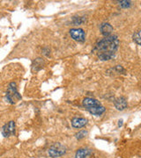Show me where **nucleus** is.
Listing matches in <instances>:
<instances>
[{"label": "nucleus", "mask_w": 141, "mask_h": 158, "mask_svg": "<svg viewBox=\"0 0 141 158\" xmlns=\"http://www.w3.org/2000/svg\"><path fill=\"white\" fill-rule=\"evenodd\" d=\"M119 40L117 35H110L100 40L95 46L93 52L102 61L113 59L119 48Z\"/></svg>", "instance_id": "1"}, {"label": "nucleus", "mask_w": 141, "mask_h": 158, "mask_svg": "<svg viewBox=\"0 0 141 158\" xmlns=\"http://www.w3.org/2000/svg\"><path fill=\"white\" fill-rule=\"evenodd\" d=\"M6 100L11 105H14L18 100L21 99V95L18 92L17 85L14 82H11L8 85L6 90Z\"/></svg>", "instance_id": "2"}, {"label": "nucleus", "mask_w": 141, "mask_h": 158, "mask_svg": "<svg viewBox=\"0 0 141 158\" xmlns=\"http://www.w3.org/2000/svg\"><path fill=\"white\" fill-rule=\"evenodd\" d=\"M66 153V147L60 142L53 143L48 149V154L51 157H60Z\"/></svg>", "instance_id": "3"}, {"label": "nucleus", "mask_w": 141, "mask_h": 158, "mask_svg": "<svg viewBox=\"0 0 141 158\" xmlns=\"http://www.w3.org/2000/svg\"><path fill=\"white\" fill-rule=\"evenodd\" d=\"M15 128H16V124L13 120L9 121L8 123H6V125L3 126L2 130H1V133L4 137L8 138L11 135H15Z\"/></svg>", "instance_id": "4"}, {"label": "nucleus", "mask_w": 141, "mask_h": 158, "mask_svg": "<svg viewBox=\"0 0 141 158\" xmlns=\"http://www.w3.org/2000/svg\"><path fill=\"white\" fill-rule=\"evenodd\" d=\"M70 35L72 38L79 42H84L86 40V33L81 28H72L70 30Z\"/></svg>", "instance_id": "5"}, {"label": "nucleus", "mask_w": 141, "mask_h": 158, "mask_svg": "<svg viewBox=\"0 0 141 158\" xmlns=\"http://www.w3.org/2000/svg\"><path fill=\"white\" fill-rule=\"evenodd\" d=\"M114 106L118 111H124V109H126L128 106V103L127 99L124 97H120L118 98H117L114 102Z\"/></svg>", "instance_id": "6"}, {"label": "nucleus", "mask_w": 141, "mask_h": 158, "mask_svg": "<svg viewBox=\"0 0 141 158\" xmlns=\"http://www.w3.org/2000/svg\"><path fill=\"white\" fill-rule=\"evenodd\" d=\"M82 105H83V106H84L86 108V109H88V108L99 106H101L102 104L98 101L97 99H95V98H84V99H83Z\"/></svg>", "instance_id": "7"}, {"label": "nucleus", "mask_w": 141, "mask_h": 158, "mask_svg": "<svg viewBox=\"0 0 141 158\" xmlns=\"http://www.w3.org/2000/svg\"><path fill=\"white\" fill-rule=\"evenodd\" d=\"M87 124V119L85 118L75 117L72 119V126L74 128H81Z\"/></svg>", "instance_id": "8"}, {"label": "nucleus", "mask_w": 141, "mask_h": 158, "mask_svg": "<svg viewBox=\"0 0 141 158\" xmlns=\"http://www.w3.org/2000/svg\"><path fill=\"white\" fill-rule=\"evenodd\" d=\"M100 30L102 34L104 35V37H108L111 35V33L113 32V27L108 23H103L100 27Z\"/></svg>", "instance_id": "9"}, {"label": "nucleus", "mask_w": 141, "mask_h": 158, "mask_svg": "<svg viewBox=\"0 0 141 158\" xmlns=\"http://www.w3.org/2000/svg\"><path fill=\"white\" fill-rule=\"evenodd\" d=\"M91 114L93 115H96V116H100L102 115V113H104V112L106 111V109L104 106H102V105L99 106H95V107H92V108H88L86 109Z\"/></svg>", "instance_id": "10"}, {"label": "nucleus", "mask_w": 141, "mask_h": 158, "mask_svg": "<svg viewBox=\"0 0 141 158\" xmlns=\"http://www.w3.org/2000/svg\"><path fill=\"white\" fill-rule=\"evenodd\" d=\"M93 150L89 148H79L75 153V158H85L87 155L92 154Z\"/></svg>", "instance_id": "11"}, {"label": "nucleus", "mask_w": 141, "mask_h": 158, "mask_svg": "<svg viewBox=\"0 0 141 158\" xmlns=\"http://www.w3.org/2000/svg\"><path fill=\"white\" fill-rule=\"evenodd\" d=\"M43 66H44V62L42 61V58H36L34 61V63H33V70L38 71L39 69L43 68Z\"/></svg>", "instance_id": "12"}, {"label": "nucleus", "mask_w": 141, "mask_h": 158, "mask_svg": "<svg viewBox=\"0 0 141 158\" xmlns=\"http://www.w3.org/2000/svg\"><path fill=\"white\" fill-rule=\"evenodd\" d=\"M87 135H88V132L86 130H80L75 135V137L77 140H81V139H84Z\"/></svg>", "instance_id": "13"}, {"label": "nucleus", "mask_w": 141, "mask_h": 158, "mask_svg": "<svg viewBox=\"0 0 141 158\" xmlns=\"http://www.w3.org/2000/svg\"><path fill=\"white\" fill-rule=\"evenodd\" d=\"M132 38H133V40L135 41L138 45L141 46V29L139 31H138L137 33L133 34V37Z\"/></svg>", "instance_id": "14"}, {"label": "nucleus", "mask_w": 141, "mask_h": 158, "mask_svg": "<svg viewBox=\"0 0 141 158\" xmlns=\"http://www.w3.org/2000/svg\"><path fill=\"white\" fill-rule=\"evenodd\" d=\"M86 21V19L83 17H74L73 19V23L74 25H80V24H83Z\"/></svg>", "instance_id": "15"}, {"label": "nucleus", "mask_w": 141, "mask_h": 158, "mask_svg": "<svg viewBox=\"0 0 141 158\" xmlns=\"http://www.w3.org/2000/svg\"><path fill=\"white\" fill-rule=\"evenodd\" d=\"M131 5L130 1H127V0H123V1H119V6L122 8H129Z\"/></svg>", "instance_id": "16"}, {"label": "nucleus", "mask_w": 141, "mask_h": 158, "mask_svg": "<svg viewBox=\"0 0 141 158\" xmlns=\"http://www.w3.org/2000/svg\"><path fill=\"white\" fill-rule=\"evenodd\" d=\"M85 158H96L95 156V155H94V153H92V154H89V155H87L86 156Z\"/></svg>", "instance_id": "17"}, {"label": "nucleus", "mask_w": 141, "mask_h": 158, "mask_svg": "<svg viewBox=\"0 0 141 158\" xmlns=\"http://www.w3.org/2000/svg\"><path fill=\"white\" fill-rule=\"evenodd\" d=\"M122 125H123V119H120L118 121V127H122Z\"/></svg>", "instance_id": "18"}]
</instances>
